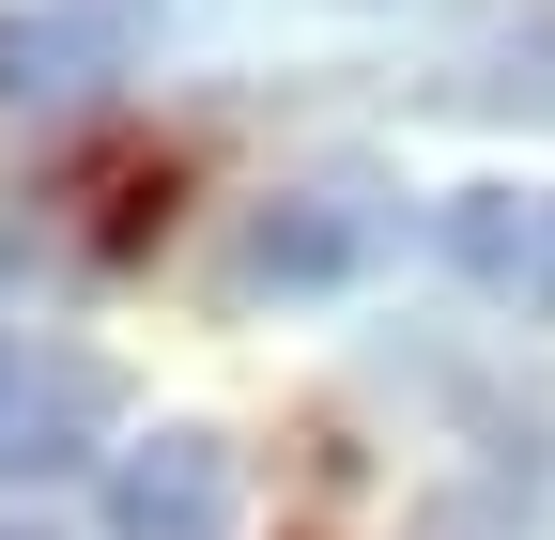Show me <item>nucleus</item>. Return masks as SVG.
I'll return each instance as SVG.
<instances>
[{"label": "nucleus", "mask_w": 555, "mask_h": 540, "mask_svg": "<svg viewBox=\"0 0 555 540\" xmlns=\"http://www.w3.org/2000/svg\"><path fill=\"white\" fill-rule=\"evenodd\" d=\"M371 201L356 185H294V201H262V217L232 232V294H324V279H356L371 262Z\"/></svg>", "instance_id": "nucleus-1"}, {"label": "nucleus", "mask_w": 555, "mask_h": 540, "mask_svg": "<svg viewBox=\"0 0 555 540\" xmlns=\"http://www.w3.org/2000/svg\"><path fill=\"white\" fill-rule=\"evenodd\" d=\"M108 540H232V448L217 433H139L108 479Z\"/></svg>", "instance_id": "nucleus-2"}, {"label": "nucleus", "mask_w": 555, "mask_h": 540, "mask_svg": "<svg viewBox=\"0 0 555 540\" xmlns=\"http://www.w3.org/2000/svg\"><path fill=\"white\" fill-rule=\"evenodd\" d=\"M448 262H463L478 294L555 309V201H525V185H463V201H448Z\"/></svg>", "instance_id": "nucleus-3"}, {"label": "nucleus", "mask_w": 555, "mask_h": 540, "mask_svg": "<svg viewBox=\"0 0 555 540\" xmlns=\"http://www.w3.org/2000/svg\"><path fill=\"white\" fill-rule=\"evenodd\" d=\"M93 62L108 31L62 0V16H0V108H62V93H93Z\"/></svg>", "instance_id": "nucleus-4"}, {"label": "nucleus", "mask_w": 555, "mask_h": 540, "mask_svg": "<svg viewBox=\"0 0 555 540\" xmlns=\"http://www.w3.org/2000/svg\"><path fill=\"white\" fill-rule=\"evenodd\" d=\"M78 16H93V31L124 47V31H170V16H185V0H78Z\"/></svg>", "instance_id": "nucleus-5"}, {"label": "nucleus", "mask_w": 555, "mask_h": 540, "mask_svg": "<svg viewBox=\"0 0 555 540\" xmlns=\"http://www.w3.org/2000/svg\"><path fill=\"white\" fill-rule=\"evenodd\" d=\"M0 417H16V340H0Z\"/></svg>", "instance_id": "nucleus-6"}]
</instances>
